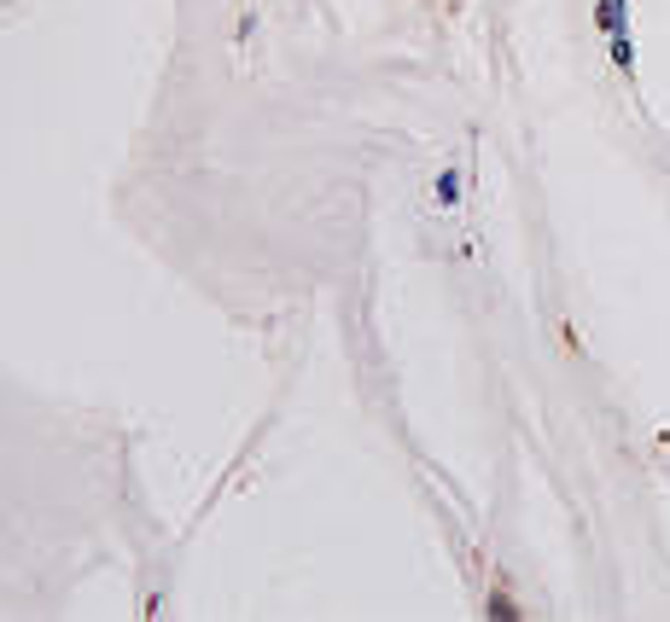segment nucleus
Listing matches in <instances>:
<instances>
[{"mask_svg":"<svg viewBox=\"0 0 670 622\" xmlns=\"http://www.w3.org/2000/svg\"><path fill=\"white\" fill-rule=\"evenodd\" d=\"M624 18H629V12H624V0H601V30H606V35H629V30H624Z\"/></svg>","mask_w":670,"mask_h":622,"instance_id":"f257e3e1","label":"nucleus"},{"mask_svg":"<svg viewBox=\"0 0 670 622\" xmlns=\"http://www.w3.org/2000/svg\"><path fill=\"white\" fill-rule=\"evenodd\" d=\"M490 616H519V611H514V599H507V593H496L490 599Z\"/></svg>","mask_w":670,"mask_h":622,"instance_id":"f03ea898","label":"nucleus"}]
</instances>
